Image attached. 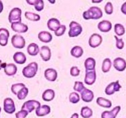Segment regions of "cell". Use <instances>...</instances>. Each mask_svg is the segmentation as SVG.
<instances>
[{"instance_id":"11","label":"cell","mask_w":126,"mask_h":118,"mask_svg":"<svg viewBox=\"0 0 126 118\" xmlns=\"http://www.w3.org/2000/svg\"><path fill=\"white\" fill-rule=\"evenodd\" d=\"M113 67L117 71L122 72L126 68V60L121 57H117L113 60Z\"/></svg>"},{"instance_id":"2","label":"cell","mask_w":126,"mask_h":118,"mask_svg":"<svg viewBox=\"0 0 126 118\" xmlns=\"http://www.w3.org/2000/svg\"><path fill=\"white\" fill-rule=\"evenodd\" d=\"M38 69V65L36 62H32L25 67L22 70L24 77L28 79L33 78L36 76Z\"/></svg>"},{"instance_id":"48","label":"cell","mask_w":126,"mask_h":118,"mask_svg":"<svg viewBox=\"0 0 126 118\" xmlns=\"http://www.w3.org/2000/svg\"><path fill=\"white\" fill-rule=\"evenodd\" d=\"M50 1V3H55V1Z\"/></svg>"},{"instance_id":"12","label":"cell","mask_w":126,"mask_h":118,"mask_svg":"<svg viewBox=\"0 0 126 118\" xmlns=\"http://www.w3.org/2000/svg\"><path fill=\"white\" fill-rule=\"evenodd\" d=\"M11 28L13 31L17 33H25L28 30V27L26 24L22 22H17L11 24Z\"/></svg>"},{"instance_id":"6","label":"cell","mask_w":126,"mask_h":118,"mask_svg":"<svg viewBox=\"0 0 126 118\" xmlns=\"http://www.w3.org/2000/svg\"><path fill=\"white\" fill-rule=\"evenodd\" d=\"M11 42L12 44V46L15 48L22 49L24 48L25 45H26V40H25L24 38L19 34L14 35L12 38Z\"/></svg>"},{"instance_id":"33","label":"cell","mask_w":126,"mask_h":118,"mask_svg":"<svg viewBox=\"0 0 126 118\" xmlns=\"http://www.w3.org/2000/svg\"><path fill=\"white\" fill-rule=\"evenodd\" d=\"M114 31H115V33L117 34V36H121L125 34L126 30L122 24H116L114 26Z\"/></svg>"},{"instance_id":"14","label":"cell","mask_w":126,"mask_h":118,"mask_svg":"<svg viewBox=\"0 0 126 118\" xmlns=\"http://www.w3.org/2000/svg\"><path fill=\"white\" fill-rule=\"evenodd\" d=\"M121 110V107H115L111 111H105L101 113V118H115Z\"/></svg>"},{"instance_id":"26","label":"cell","mask_w":126,"mask_h":118,"mask_svg":"<svg viewBox=\"0 0 126 118\" xmlns=\"http://www.w3.org/2000/svg\"><path fill=\"white\" fill-rule=\"evenodd\" d=\"M55 97V93L54 91L52 89H46L42 93V99L44 101H47V102H50V101H52Z\"/></svg>"},{"instance_id":"44","label":"cell","mask_w":126,"mask_h":118,"mask_svg":"<svg viewBox=\"0 0 126 118\" xmlns=\"http://www.w3.org/2000/svg\"><path fill=\"white\" fill-rule=\"evenodd\" d=\"M6 65H7V63H2L1 60H0V70H1V68L4 69L6 67Z\"/></svg>"},{"instance_id":"24","label":"cell","mask_w":126,"mask_h":118,"mask_svg":"<svg viewBox=\"0 0 126 118\" xmlns=\"http://www.w3.org/2000/svg\"><path fill=\"white\" fill-rule=\"evenodd\" d=\"M14 62L19 65H23L26 62V56L22 52H16L13 56Z\"/></svg>"},{"instance_id":"21","label":"cell","mask_w":126,"mask_h":118,"mask_svg":"<svg viewBox=\"0 0 126 118\" xmlns=\"http://www.w3.org/2000/svg\"><path fill=\"white\" fill-rule=\"evenodd\" d=\"M84 65H85V72L95 70L96 61L92 57H89L85 60Z\"/></svg>"},{"instance_id":"32","label":"cell","mask_w":126,"mask_h":118,"mask_svg":"<svg viewBox=\"0 0 126 118\" xmlns=\"http://www.w3.org/2000/svg\"><path fill=\"white\" fill-rule=\"evenodd\" d=\"M25 17L28 19L33 22H38L40 19V15L36 14L35 13L30 12H26L25 13Z\"/></svg>"},{"instance_id":"8","label":"cell","mask_w":126,"mask_h":118,"mask_svg":"<svg viewBox=\"0 0 126 118\" xmlns=\"http://www.w3.org/2000/svg\"><path fill=\"white\" fill-rule=\"evenodd\" d=\"M121 89V86L119 84V81H117L115 82L109 83L105 88V93L107 95H113L115 92L119 91V90Z\"/></svg>"},{"instance_id":"31","label":"cell","mask_w":126,"mask_h":118,"mask_svg":"<svg viewBox=\"0 0 126 118\" xmlns=\"http://www.w3.org/2000/svg\"><path fill=\"white\" fill-rule=\"evenodd\" d=\"M80 116L83 118H90L93 116L92 109L89 107H83L80 110Z\"/></svg>"},{"instance_id":"1","label":"cell","mask_w":126,"mask_h":118,"mask_svg":"<svg viewBox=\"0 0 126 118\" xmlns=\"http://www.w3.org/2000/svg\"><path fill=\"white\" fill-rule=\"evenodd\" d=\"M82 17L86 20L90 19H99L103 17V12L99 7L93 6L88 10L83 12Z\"/></svg>"},{"instance_id":"18","label":"cell","mask_w":126,"mask_h":118,"mask_svg":"<svg viewBox=\"0 0 126 118\" xmlns=\"http://www.w3.org/2000/svg\"><path fill=\"white\" fill-rule=\"evenodd\" d=\"M97 27L102 32H109L112 28V24L108 20H103L98 24Z\"/></svg>"},{"instance_id":"30","label":"cell","mask_w":126,"mask_h":118,"mask_svg":"<svg viewBox=\"0 0 126 118\" xmlns=\"http://www.w3.org/2000/svg\"><path fill=\"white\" fill-rule=\"evenodd\" d=\"M111 60H110V58H107L104 59V60L103 61V64H102V71L105 73L108 72L109 70H111Z\"/></svg>"},{"instance_id":"10","label":"cell","mask_w":126,"mask_h":118,"mask_svg":"<svg viewBox=\"0 0 126 118\" xmlns=\"http://www.w3.org/2000/svg\"><path fill=\"white\" fill-rule=\"evenodd\" d=\"M80 97L82 101L86 103H89L94 99V93L91 90L85 88L80 92Z\"/></svg>"},{"instance_id":"45","label":"cell","mask_w":126,"mask_h":118,"mask_svg":"<svg viewBox=\"0 0 126 118\" xmlns=\"http://www.w3.org/2000/svg\"><path fill=\"white\" fill-rule=\"evenodd\" d=\"M3 2L0 0V14L3 12Z\"/></svg>"},{"instance_id":"7","label":"cell","mask_w":126,"mask_h":118,"mask_svg":"<svg viewBox=\"0 0 126 118\" xmlns=\"http://www.w3.org/2000/svg\"><path fill=\"white\" fill-rule=\"evenodd\" d=\"M3 110L8 114H12L16 111V105L12 98H5L3 101Z\"/></svg>"},{"instance_id":"38","label":"cell","mask_w":126,"mask_h":118,"mask_svg":"<svg viewBox=\"0 0 126 118\" xmlns=\"http://www.w3.org/2000/svg\"><path fill=\"white\" fill-rule=\"evenodd\" d=\"M105 12L107 15H111L113 14V7L112 5L111 2L108 1V2L105 5Z\"/></svg>"},{"instance_id":"27","label":"cell","mask_w":126,"mask_h":118,"mask_svg":"<svg viewBox=\"0 0 126 118\" xmlns=\"http://www.w3.org/2000/svg\"><path fill=\"white\" fill-rule=\"evenodd\" d=\"M27 52L30 56H36L40 52L38 45L36 43L30 44L27 48Z\"/></svg>"},{"instance_id":"22","label":"cell","mask_w":126,"mask_h":118,"mask_svg":"<svg viewBox=\"0 0 126 118\" xmlns=\"http://www.w3.org/2000/svg\"><path fill=\"white\" fill-rule=\"evenodd\" d=\"M50 107L47 105H43L36 109V115L38 117H44L50 113Z\"/></svg>"},{"instance_id":"47","label":"cell","mask_w":126,"mask_h":118,"mask_svg":"<svg viewBox=\"0 0 126 118\" xmlns=\"http://www.w3.org/2000/svg\"><path fill=\"white\" fill-rule=\"evenodd\" d=\"M103 0H99V1H92L93 3H101L102 2Z\"/></svg>"},{"instance_id":"17","label":"cell","mask_w":126,"mask_h":118,"mask_svg":"<svg viewBox=\"0 0 126 118\" xmlns=\"http://www.w3.org/2000/svg\"><path fill=\"white\" fill-rule=\"evenodd\" d=\"M40 54L44 61H48L51 58V51L48 46H43L40 49Z\"/></svg>"},{"instance_id":"40","label":"cell","mask_w":126,"mask_h":118,"mask_svg":"<svg viewBox=\"0 0 126 118\" xmlns=\"http://www.w3.org/2000/svg\"><path fill=\"white\" fill-rule=\"evenodd\" d=\"M114 38L116 40V47L119 50L123 49L124 47V42L123 39L122 38H119L118 37H117V36H114Z\"/></svg>"},{"instance_id":"3","label":"cell","mask_w":126,"mask_h":118,"mask_svg":"<svg viewBox=\"0 0 126 118\" xmlns=\"http://www.w3.org/2000/svg\"><path fill=\"white\" fill-rule=\"evenodd\" d=\"M69 27H70V30L68 32V36L70 38L77 37L82 32V28L81 25L75 21H72L70 22Z\"/></svg>"},{"instance_id":"5","label":"cell","mask_w":126,"mask_h":118,"mask_svg":"<svg viewBox=\"0 0 126 118\" xmlns=\"http://www.w3.org/2000/svg\"><path fill=\"white\" fill-rule=\"evenodd\" d=\"M41 106L40 103L36 100H29L25 102L22 107V110L26 111L28 113H31L32 111L36 110Z\"/></svg>"},{"instance_id":"46","label":"cell","mask_w":126,"mask_h":118,"mask_svg":"<svg viewBox=\"0 0 126 118\" xmlns=\"http://www.w3.org/2000/svg\"><path fill=\"white\" fill-rule=\"evenodd\" d=\"M79 118V114L77 113H75L74 114L72 115V116L70 117V118Z\"/></svg>"},{"instance_id":"9","label":"cell","mask_w":126,"mask_h":118,"mask_svg":"<svg viewBox=\"0 0 126 118\" xmlns=\"http://www.w3.org/2000/svg\"><path fill=\"white\" fill-rule=\"evenodd\" d=\"M103 42V38L99 34H92L89 39V44L91 48H95L99 46Z\"/></svg>"},{"instance_id":"29","label":"cell","mask_w":126,"mask_h":118,"mask_svg":"<svg viewBox=\"0 0 126 118\" xmlns=\"http://www.w3.org/2000/svg\"><path fill=\"white\" fill-rule=\"evenodd\" d=\"M83 49L82 48V47H80L79 46H74L71 51H70V54L71 55L74 56L75 58H80L83 54Z\"/></svg>"},{"instance_id":"28","label":"cell","mask_w":126,"mask_h":118,"mask_svg":"<svg viewBox=\"0 0 126 118\" xmlns=\"http://www.w3.org/2000/svg\"><path fill=\"white\" fill-rule=\"evenodd\" d=\"M97 103L103 108H110L112 106L111 101L104 97H99L97 99Z\"/></svg>"},{"instance_id":"20","label":"cell","mask_w":126,"mask_h":118,"mask_svg":"<svg viewBox=\"0 0 126 118\" xmlns=\"http://www.w3.org/2000/svg\"><path fill=\"white\" fill-rule=\"evenodd\" d=\"M38 39L44 43H49L52 40V34L47 31H41L39 32Z\"/></svg>"},{"instance_id":"41","label":"cell","mask_w":126,"mask_h":118,"mask_svg":"<svg viewBox=\"0 0 126 118\" xmlns=\"http://www.w3.org/2000/svg\"><path fill=\"white\" fill-rule=\"evenodd\" d=\"M80 70L77 67H71L70 70V73L71 76L73 77H78L79 74H80Z\"/></svg>"},{"instance_id":"25","label":"cell","mask_w":126,"mask_h":118,"mask_svg":"<svg viewBox=\"0 0 126 118\" xmlns=\"http://www.w3.org/2000/svg\"><path fill=\"white\" fill-rule=\"evenodd\" d=\"M17 71V68L16 65L13 63L7 64L6 67L4 68V72L7 76H14L16 74Z\"/></svg>"},{"instance_id":"15","label":"cell","mask_w":126,"mask_h":118,"mask_svg":"<svg viewBox=\"0 0 126 118\" xmlns=\"http://www.w3.org/2000/svg\"><path fill=\"white\" fill-rule=\"evenodd\" d=\"M44 77L49 81L54 82L57 79L58 73H57V71L55 69L50 68H47L46 70H45V71H44Z\"/></svg>"},{"instance_id":"35","label":"cell","mask_w":126,"mask_h":118,"mask_svg":"<svg viewBox=\"0 0 126 118\" xmlns=\"http://www.w3.org/2000/svg\"><path fill=\"white\" fill-rule=\"evenodd\" d=\"M80 101V96L77 92H72L69 95V101L72 103L76 104Z\"/></svg>"},{"instance_id":"39","label":"cell","mask_w":126,"mask_h":118,"mask_svg":"<svg viewBox=\"0 0 126 118\" xmlns=\"http://www.w3.org/2000/svg\"><path fill=\"white\" fill-rule=\"evenodd\" d=\"M66 30V27L65 25H61L60 28H58L56 32H54V34L56 36H63V34L65 33Z\"/></svg>"},{"instance_id":"4","label":"cell","mask_w":126,"mask_h":118,"mask_svg":"<svg viewBox=\"0 0 126 118\" xmlns=\"http://www.w3.org/2000/svg\"><path fill=\"white\" fill-rule=\"evenodd\" d=\"M22 10L19 7H14L11 10L8 16V20L11 23H17L22 21Z\"/></svg>"},{"instance_id":"37","label":"cell","mask_w":126,"mask_h":118,"mask_svg":"<svg viewBox=\"0 0 126 118\" xmlns=\"http://www.w3.org/2000/svg\"><path fill=\"white\" fill-rule=\"evenodd\" d=\"M73 89H74V90L75 91L80 93L83 89H85V87L82 82H80V81H75V84H74V87H73Z\"/></svg>"},{"instance_id":"43","label":"cell","mask_w":126,"mask_h":118,"mask_svg":"<svg viewBox=\"0 0 126 118\" xmlns=\"http://www.w3.org/2000/svg\"><path fill=\"white\" fill-rule=\"evenodd\" d=\"M121 11L124 14L126 15V1L124 3L121 7Z\"/></svg>"},{"instance_id":"49","label":"cell","mask_w":126,"mask_h":118,"mask_svg":"<svg viewBox=\"0 0 126 118\" xmlns=\"http://www.w3.org/2000/svg\"><path fill=\"white\" fill-rule=\"evenodd\" d=\"M1 107H0V113H1Z\"/></svg>"},{"instance_id":"36","label":"cell","mask_w":126,"mask_h":118,"mask_svg":"<svg viewBox=\"0 0 126 118\" xmlns=\"http://www.w3.org/2000/svg\"><path fill=\"white\" fill-rule=\"evenodd\" d=\"M28 92H29L28 89L26 87H24L20 91L18 92V93L17 94V99L19 100H24V99H26V97L28 95Z\"/></svg>"},{"instance_id":"23","label":"cell","mask_w":126,"mask_h":118,"mask_svg":"<svg viewBox=\"0 0 126 118\" xmlns=\"http://www.w3.org/2000/svg\"><path fill=\"white\" fill-rule=\"evenodd\" d=\"M26 2L31 5H34L35 10L41 12L44 9V3L43 0H27Z\"/></svg>"},{"instance_id":"34","label":"cell","mask_w":126,"mask_h":118,"mask_svg":"<svg viewBox=\"0 0 126 118\" xmlns=\"http://www.w3.org/2000/svg\"><path fill=\"white\" fill-rule=\"evenodd\" d=\"M25 87L26 86L24 83H16V84H12V86L11 87V90H12V92L14 94L17 95L18 92L20 91Z\"/></svg>"},{"instance_id":"16","label":"cell","mask_w":126,"mask_h":118,"mask_svg":"<svg viewBox=\"0 0 126 118\" xmlns=\"http://www.w3.org/2000/svg\"><path fill=\"white\" fill-rule=\"evenodd\" d=\"M96 78H97V75H96L95 70L86 72L85 77V83L87 85H92L95 82Z\"/></svg>"},{"instance_id":"19","label":"cell","mask_w":126,"mask_h":118,"mask_svg":"<svg viewBox=\"0 0 126 118\" xmlns=\"http://www.w3.org/2000/svg\"><path fill=\"white\" fill-rule=\"evenodd\" d=\"M47 26L48 29L51 31L56 32L61 26V22L56 18H50L47 22Z\"/></svg>"},{"instance_id":"13","label":"cell","mask_w":126,"mask_h":118,"mask_svg":"<svg viewBox=\"0 0 126 118\" xmlns=\"http://www.w3.org/2000/svg\"><path fill=\"white\" fill-rule=\"evenodd\" d=\"M10 32L6 28H0V46H5L8 43Z\"/></svg>"},{"instance_id":"42","label":"cell","mask_w":126,"mask_h":118,"mask_svg":"<svg viewBox=\"0 0 126 118\" xmlns=\"http://www.w3.org/2000/svg\"><path fill=\"white\" fill-rule=\"evenodd\" d=\"M28 115V113L26 111L21 109V111L16 113V118H26Z\"/></svg>"}]
</instances>
